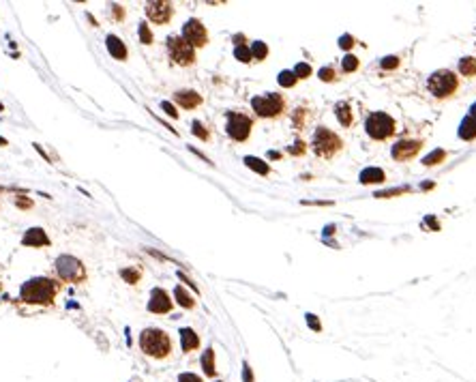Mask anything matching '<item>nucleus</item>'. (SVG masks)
<instances>
[{"label": "nucleus", "instance_id": "nucleus-1", "mask_svg": "<svg viewBox=\"0 0 476 382\" xmlns=\"http://www.w3.org/2000/svg\"><path fill=\"white\" fill-rule=\"evenodd\" d=\"M58 288H60L58 281L50 277H34L22 285L20 296L24 303H30V305H50L54 301Z\"/></svg>", "mask_w": 476, "mask_h": 382}, {"label": "nucleus", "instance_id": "nucleus-2", "mask_svg": "<svg viewBox=\"0 0 476 382\" xmlns=\"http://www.w3.org/2000/svg\"><path fill=\"white\" fill-rule=\"evenodd\" d=\"M140 348L153 359H165L172 352V339L161 329H144L140 335Z\"/></svg>", "mask_w": 476, "mask_h": 382}, {"label": "nucleus", "instance_id": "nucleus-3", "mask_svg": "<svg viewBox=\"0 0 476 382\" xmlns=\"http://www.w3.org/2000/svg\"><path fill=\"white\" fill-rule=\"evenodd\" d=\"M457 88H459V80H457V75L453 73V71H448V69L435 71V73H431L429 80H427V90L437 99L453 97V94L457 92Z\"/></svg>", "mask_w": 476, "mask_h": 382}, {"label": "nucleus", "instance_id": "nucleus-4", "mask_svg": "<svg viewBox=\"0 0 476 382\" xmlns=\"http://www.w3.org/2000/svg\"><path fill=\"white\" fill-rule=\"evenodd\" d=\"M311 146H313V152L317 155V157H322V159H333L335 155L341 150V146H344V142H341V138L337 133H333L331 129H326V127H320L313 133V142H311Z\"/></svg>", "mask_w": 476, "mask_h": 382}, {"label": "nucleus", "instance_id": "nucleus-5", "mask_svg": "<svg viewBox=\"0 0 476 382\" xmlns=\"http://www.w3.org/2000/svg\"><path fill=\"white\" fill-rule=\"evenodd\" d=\"M56 273H58L60 279L69 281V283H82L86 279V269H84L82 262L73 256H58L56 258Z\"/></svg>", "mask_w": 476, "mask_h": 382}, {"label": "nucleus", "instance_id": "nucleus-6", "mask_svg": "<svg viewBox=\"0 0 476 382\" xmlns=\"http://www.w3.org/2000/svg\"><path fill=\"white\" fill-rule=\"evenodd\" d=\"M365 129H367L369 138L386 140L395 133V121H393V116H388L386 112H373L367 116V121H365Z\"/></svg>", "mask_w": 476, "mask_h": 382}, {"label": "nucleus", "instance_id": "nucleus-7", "mask_svg": "<svg viewBox=\"0 0 476 382\" xmlns=\"http://www.w3.org/2000/svg\"><path fill=\"white\" fill-rule=\"evenodd\" d=\"M251 105H253L255 114L266 116V118H275V116H279L285 110V101H283L281 94H277V92H268V94H262V97H253Z\"/></svg>", "mask_w": 476, "mask_h": 382}, {"label": "nucleus", "instance_id": "nucleus-8", "mask_svg": "<svg viewBox=\"0 0 476 382\" xmlns=\"http://www.w3.org/2000/svg\"><path fill=\"white\" fill-rule=\"evenodd\" d=\"M167 52L172 56V61L176 65H182V67L193 65V61H195V50L182 37H169L167 39Z\"/></svg>", "mask_w": 476, "mask_h": 382}, {"label": "nucleus", "instance_id": "nucleus-9", "mask_svg": "<svg viewBox=\"0 0 476 382\" xmlns=\"http://www.w3.org/2000/svg\"><path fill=\"white\" fill-rule=\"evenodd\" d=\"M227 136L236 142H245L251 133V121L249 116L238 114V112H230L227 114Z\"/></svg>", "mask_w": 476, "mask_h": 382}, {"label": "nucleus", "instance_id": "nucleus-10", "mask_svg": "<svg viewBox=\"0 0 476 382\" xmlns=\"http://www.w3.org/2000/svg\"><path fill=\"white\" fill-rule=\"evenodd\" d=\"M182 39H185L191 47H202L208 43V32L202 26L200 20H189L185 26H182Z\"/></svg>", "mask_w": 476, "mask_h": 382}, {"label": "nucleus", "instance_id": "nucleus-11", "mask_svg": "<svg viewBox=\"0 0 476 382\" xmlns=\"http://www.w3.org/2000/svg\"><path fill=\"white\" fill-rule=\"evenodd\" d=\"M421 146H423L421 140H399L397 144L393 146V159H397V161H410V159H414L418 155Z\"/></svg>", "mask_w": 476, "mask_h": 382}, {"label": "nucleus", "instance_id": "nucleus-12", "mask_svg": "<svg viewBox=\"0 0 476 382\" xmlns=\"http://www.w3.org/2000/svg\"><path fill=\"white\" fill-rule=\"evenodd\" d=\"M146 15L155 24H167L172 17V5L169 3H148L146 5Z\"/></svg>", "mask_w": 476, "mask_h": 382}, {"label": "nucleus", "instance_id": "nucleus-13", "mask_svg": "<svg viewBox=\"0 0 476 382\" xmlns=\"http://www.w3.org/2000/svg\"><path fill=\"white\" fill-rule=\"evenodd\" d=\"M169 309H172V301H169L167 292L161 290V288H155V290L150 292L148 312H153V314H167Z\"/></svg>", "mask_w": 476, "mask_h": 382}, {"label": "nucleus", "instance_id": "nucleus-14", "mask_svg": "<svg viewBox=\"0 0 476 382\" xmlns=\"http://www.w3.org/2000/svg\"><path fill=\"white\" fill-rule=\"evenodd\" d=\"M22 243L28 245V247H45V245H50V238H47V234L41 228H30L26 234H24Z\"/></svg>", "mask_w": 476, "mask_h": 382}, {"label": "nucleus", "instance_id": "nucleus-15", "mask_svg": "<svg viewBox=\"0 0 476 382\" xmlns=\"http://www.w3.org/2000/svg\"><path fill=\"white\" fill-rule=\"evenodd\" d=\"M105 45H107V52L114 58H118V61H125L127 58V47H125L123 41L116 37V34H109V37L105 39Z\"/></svg>", "mask_w": 476, "mask_h": 382}, {"label": "nucleus", "instance_id": "nucleus-16", "mask_svg": "<svg viewBox=\"0 0 476 382\" xmlns=\"http://www.w3.org/2000/svg\"><path fill=\"white\" fill-rule=\"evenodd\" d=\"M182 107H187V110H191V107H198L202 103V97L195 90H178L176 92V97H174Z\"/></svg>", "mask_w": 476, "mask_h": 382}, {"label": "nucleus", "instance_id": "nucleus-17", "mask_svg": "<svg viewBox=\"0 0 476 382\" xmlns=\"http://www.w3.org/2000/svg\"><path fill=\"white\" fill-rule=\"evenodd\" d=\"M180 341H182V350L191 352L200 346V337L195 335L193 329H180Z\"/></svg>", "mask_w": 476, "mask_h": 382}, {"label": "nucleus", "instance_id": "nucleus-18", "mask_svg": "<svg viewBox=\"0 0 476 382\" xmlns=\"http://www.w3.org/2000/svg\"><path fill=\"white\" fill-rule=\"evenodd\" d=\"M335 114H337L339 123L344 125V127H350V125H352V121H354V116H352V107H350V103H346V101H341V103H337V105H335Z\"/></svg>", "mask_w": 476, "mask_h": 382}, {"label": "nucleus", "instance_id": "nucleus-19", "mask_svg": "<svg viewBox=\"0 0 476 382\" xmlns=\"http://www.w3.org/2000/svg\"><path fill=\"white\" fill-rule=\"evenodd\" d=\"M386 181V176L380 168H367V170H363L360 172V183L363 185H369V183H384Z\"/></svg>", "mask_w": 476, "mask_h": 382}, {"label": "nucleus", "instance_id": "nucleus-20", "mask_svg": "<svg viewBox=\"0 0 476 382\" xmlns=\"http://www.w3.org/2000/svg\"><path fill=\"white\" fill-rule=\"evenodd\" d=\"M459 73L466 75V78H474L476 75V58L466 56L459 61Z\"/></svg>", "mask_w": 476, "mask_h": 382}, {"label": "nucleus", "instance_id": "nucleus-21", "mask_svg": "<svg viewBox=\"0 0 476 382\" xmlns=\"http://www.w3.org/2000/svg\"><path fill=\"white\" fill-rule=\"evenodd\" d=\"M202 367H204L206 376H215L217 374V369H215V350L213 348H208L202 354Z\"/></svg>", "mask_w": 476, "mask_h": 382}, {"label": "nucleus", "instance_id": "nucleus-22", "mask_svg": "<svg viewBox=\"0 0 476 382\" xmlns=\"http://www.w3.org/2000/svg\"><path fill=\"white\" fill-rule=\"evenodd\" d=\"M459 136H461L463 140H472V138H476V121H472V118L468 116L466 121L461 123V129H459Z\"/></svg>", "mask_w": 476, "mask_h": 382}, {"label": "nucleus", "instance_id": "nucleus-23", "mask_svg": "<svg viewBox=\"0 0 476 382\" xmlns=\"http://www.w3.org/2000/svg\"><path fill=\"white\" fill-rule=\"evenodd\" d=\"M174 296H176V301H178V305H182V307H187V309H191L193 305H195V301L193 298L187 294V290L182 288V285H176V290H174Z\"/></svg>", "mask_w": 476, "mask_h": 382}, {"label": "nucleus", "instance_id": "nucleus-24", "mask_svg": "<svg viewBox=\"0 0 476 382\" xmlns=\"http://www.w3.org/2000/svg\"><path fill=\"white\" fill-rule=\"evenodd\" d=\"M446 159V150H433V152H429L427 157L423 159V163L427 165V168H431V165H437V163H442Z\"/></svg>", "mask_w": 476, "mask_h": 382}, {"label": "nucleus", "instance_id": "nucleus-25", "mask_svg": "<svg viewBox=\"0 0 476 382\" xmlns=\"http://www.w3.org/2000/svg\"><path fill=\"white\" fill-rule=\"evenodd\" d=\"M245 163L249 165L251 170L258 172V174H268V172H271V168H268V165L262 159H258V157H245Z\"/></svg>", "mask_w": 476, "mask_h": 382}, {"label": "nucleus", "instance_id": "nucleus-26", "mask_svg": "<svg viewBox=\"0 0 476 382\" xmlns=\"http://www.w3.org/2000/svg\"><path fill=\"white\" fill-rule=\"evenodd\" d=\"M251 56L255 58V61H262V58H266V56H268V47H266V43L255 41V43L251 45Z\"/></svg>", "mask_w": 476, "mask_h": 382}, {"label": "nucleus", "instance_id": "nucleus-27", "mask_svg": "<svg viewBox=\"0 0 476 382\" xmlns=\"http://www.w3.org/2000/svg\"><path fill=\"white\" fill-rule=\"evenodd\" d=\"M234 56L238 58V61L240 63H251L253 61V56H251V50H249V47L247 45H236V50H234Z\"/></svg>", "mask_w": 476, "mask_h": 382}, {"label": "nucleus", "instance_id": "nucleus-28", "mask_svg": "<svg viewBox=\"0 0 476 382\" xmlns=\"http://www.w3.org/2000/svg\"><path fill=\"white\" fill-rule=\"evenodd\" d=\"M296 75H294V71H283V73H279V84L285 86V88H292L296 84Z\"/></svg>", "mask_w": 476, "mask_h": 382}, {"label": "nucleus", "instance_id": "nucleus-29", "mask_svg": "<svg viewBox=\"0 0 476 382\" xmlns=\"http://www.w3.org/2000/svg\"><path fill=\"white\" fill-rule=\"evenodd\" d=\"M120 275H123V279H125L127 283H138L140 271H138V269H123V271H120Z\"/></svg>", "mask_w": 476, "mask_h": 382}, {"label": "nucleus", "instance_id": "nucleus-30", "mask_svg": "<svg viewBox=\"0 0 476 382\" xmlns=\"http://www.w3.org/2000/svg\"><path fill=\"white\" fill-rule=\"evenodd\" d=\"M356 69H358V58L348 54L344 58V71H346V73H352V71H356Z\"/></svg>", "mask_w": 476, "mask_h": 382}, {"label": "nucleus", "instance_id": "nucleus-31", "mask_svg": "<svg viewBox=\"0 0 476 382\" xmlns=\"http://www.w3.org/2000/svg\"><path fill=\"white\" fill-rule=\"evenodd\" d=\"M408 187H397V189H388V191H377L375 198H393V196H401V194H408Z\"/></svg>", "mask_w": 476, "mask_h": 382}, {"label": "nucleus", "instance_id": "nucleus-32", "mask_svg": "<svg viewBox=\"0 0 476 382\" xmlns=\"http://www.w3.org/2000/svg\"><path fill=\"white\" fill-rule=\"evenodd\" d=\"M294 75H296V78H309V75H311V67H309L307 63H300V65H296V69H294Z\"/></svg>", "mask_w": 476, "mask_h": 382}, {"label": "nucleus", "instance_id": "nucleus-33", "mask_svg": "<svg viewBox=\"0 0 476 382\" xmlns=\"http://www.w3.org/2000/svg\"><path fill=\"white\" fill-rule=\"evenodd\" d=\"M140 39H142V43H150L153 41V32H150L148 26H146V22L140 24Z\"/></svg>", "mask_w": 476, "mask_h": 382}, {"label": "nucleus", "instance_id": "nucleus-34", "mask_svg": "<svg viewBox=\"0 0 476 382\" xmlns=\"http://www.w3.org/2000/svg\"><path fill=\"white\" fill-rule=\"evenodd\" d=\"M320 75L324 82H333V80H337V73H335V69H331V67H324V69H320Z\"/></svg>", "mask_w": 476, "mask_h": 382}, {"label": "nucleus", "instance_id": "nucleus-35", "mask_svg": "<svg viewBox=\"0 0 476 382\" xmlns=\"http://www.w3.org/2000/svg\"><path fill=\"white\" fill-rule=\"evenodd\" d=\"M193 133L198 136L200 140H208V131H206V129H204V125H202V123H198V121L193 123Z\"/></svg>", "mask_w": 476, "mask_h": 382}, {"label": "nucleus", "instance_id": "nucleus-36", "mask_svg": "<svg viewBox=\"0 0 476 382\" xmlns=\"http://www.w3.org/2000/svg\"><path fill=\"white\" fill-rule=\"evenodd\" d=\"M397 67H399V58L397 56L382 58V69H397Z\"/></svg>", "mask_w": 476, "mask_h": 382}, {"label": "nucleus", "instance_id": "nucleus-37", "mask_svg": "<svg viewBox=\"0 0 476 382\" xmlns=\"http://www.w3.org/2000/svg\"><path fill=\"white\" fill-rule=\"evenodd\" d=\"M178 382H204V380L200 376H195V374H180Z\"/></svg>", "mask_w": 476, "mask_h": 382}, {"label": "nucleus", "instance_id": "nucleus-38", "mask_svg": "<svg viewBox=\"0 0 476 382\" xmlns=\"http://www.w3.org/2000/svg\"><path fill=\"white\" fill-rule=\"evenodd\" d=\"M161 107H163V110H165V114H167V116H172V118H176V116H178V112H176V107H174L172 103H169V101H163V103H161Z\"/></svg>", "mask_w": 476, "mask_h": 382}, {"label": "nucleus", "instance_id": "nucleus-39", "mask_svg": "<svg viewBox=\"0 0 476 382\" xmlns=\"http://www.w3.org/2000/svg\"><path fill=\"white\" fill-rule=\"evenodd\" d=\"M339 45H341V47H344V50H350V47L354 45V39L350 37V34H344V37H341V39H339Z\"/></svg>", "mask_w": 476, "mask_h": 382}, {"label": "nucleus", "instance_id": "nucleus-40", "mask_svg": "<svg viewBox=\"0 0 476 382\" xmlns=\"http://www.w3.org/2000/svg\"><path fill=\"white\" fill-rule=\"evenodd\" d=\"M307 322H309V327L313 329V331H320L322 327H320V320H315V316H311V314H307Z\"/></svg>", "mask_w": 476, "mask_h": 382}, {"label": "nucleus", "instance_id": "nucleus-41", "mask_svg": "<svg viewBox=\"0 0 476 382\" xmlns=\"http://www.w3.org/2000/svg\"><path fill=\"white\" fill-rule=\"evenodd\" d=\"M290 152H292V155H302V152H304V144H302V142H296V144L290 148Z\"/></svg>", "mask_w": 476, "mask_h": 382}, {"label": "nucleus", "instance_id": "nucleus-42", "mask_svg": "<svg viewBox=\"0 0 476 382\" xmlns=\"http://www.w3.org/2000/svg\"><path fill=\"white\" fill-rule=\"evenodd\" d=\"M15 204H17V206H22V208H28V206L32 204V202H30V200H26V198H17V200H15Z\"/></svg>", "mask_w": 476, "mask_h": 382}, {"label": "nucleus", "instance_id": "nucleus-43", "mask_svg": "<svg viewBox=\"0 0 476 382\" xmlns=\"http://www.w3.org/2000/svg\"><path fill=\"white\" fill-rule=\"evenodd\" d=\"M253 378H251V369H249V365L245 363V382H251Z\"/></svg>", "mask_w": 476, "mask_h": 382}, {"label": "nucleus", "instance_id": "nucleus-44", "mask_svg": "<svg viewBox=\"0 0 476 382\" xmlns=\"http://www.w3.org/2000/svg\"><path fill=\"white\" fill-rule=\"evenodd\" d=\"M114 13H116V17H123V7L114 5Z\"/></svg>", "mask_w": 476, "mask_h": 382}, {"label": "nucleus", "instance_id": "nucleus-45", "mask_svg": "<svg viewBox=\"0 0 476 382\" xmlns=\"http://www.w3.org/2000/svg\"><path fill=\"white\" fill-rule=\"evenodd\" d=\"M470 118H472V121H476V103L472 105V110H470Z\"/></svg>", "mask_w": 476, "mask_h": 382}, {"label": "nucleus", "instance_id": "nucleus-46", "mask_svg": "<svg viewBox=\"0 0 476 382\" xmlns=\"http://www.w3.org/2000/svg\"><path fill=\"white\" fill-rule=\"evenodd\" d=\"M0 144H3V146H5V144H7V140H5V138H0Z\"/></svg>", "mask_w": 476, "mask_h": 382}]
</instances>
